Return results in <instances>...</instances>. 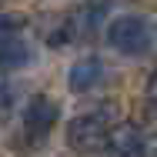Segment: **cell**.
<instances>
[{
	"label": "cell",
	"mask_w": 157,
	"mask_h": 157,
	"mask_svg": "<svg viewBox=\"0 0 157 157\" xmlns=\"http://www.w3.org/2000/svg\"><path fill=\"white\" fill-rule=\"evenodd\" d=\"M147 121H151V130L157 137V97H151V104H147Z\"/></svg>",
	"instance_id": "cell-8"
},
{
	"label": "cell",
	"mask_w": 157,
	"mask_h": 157,
	"mask_svg": "<svg viewBox=\"0 0 157 157\" xmlns=\"http://www.w3.org/2000/svg\"><path fill=\"white\" fill-rule=\"evenodd\" d=\"M147 157H157V154H151V151H147Z\"/></svg>",
	"instance_id": "cell-10"
},
{
	"label": "cell",
	"mask_w": 157,
	"mask_h": 157,
	"mask_svg": "<svg viewBox=\"0 0 157 157\" xmlns=\"http://www.w3.org/2000/svg\"><path fill=\"white\" fill-rule=\"evenodd\" d=\"M13 110H17V90L0 77V124H7L13 117Z\"/></svg>",
	"instance_id": "cell-7"
},
{
	"label": "cell",
	"mask_w": 157,
	"mask_h": 157,
	"mask_svg": "<svg viewBox=\"0 0 157 157\" xmlns=\"http://www.w3.org/2000/svg\"><path fill=\"white\" fill-rule=\"evenodd\" d=\"M60 121V104L54 100V97L47 94H33L27 104H24V134H27V140H44L54 124Z\"/></svg>",
	"instance_id": "cell-3"
},
{
	"label": "cell",
	"mask_w": 157,
	"mask_h": 157,
	"mask_svg": "<svg viewBox=\"0 0 157 157\" xmlns=\"http://www.w3.org/2000/svg\"><path fill=\"white\" fill-rule=\"evenodd\" d=\"M104 80V63L97 60V57H84V60H74L70 63V70H67V87L74 90V94H84V90H90Z\"/></svg>",
	"instance_id": "cell-6"
},
{
	"label": "cell",
	"mask_w": 157,
	"mask_h": 157,
	"mask_svg": "<svg viewBox=\"0 0 157 157\" xmlns=\"http://www.w3.org/2000/svg\"><path fill=\"white\" fill-rule=\"evenodd\" d=\"M151 97H157V70H154V80H151Z\"/></svg>",
	"instance_id": "cell-9"
},
{
	"label": "cell",
	"mask_w": 157,
	"mask_h": 157,
	"mask_svg": "<svg viewBox=\"0 0 157 157\" xmlns=\"http://www.w3.org/2000/svg\"><path fill=\"white\" fill-rule=\"evenodd\" d=\"M20 27H24V20H17V17L0 20V67H7V70L30 60V50L20 40Z\"/></svg>",
	"instance_id": "cell-4"
},
{
	"label": "cell",
	"mask_w": 157,
	"mask_h": 157,
	"mask_svg": "<svg viewBox=\"0 0 157 157\" xmlns=\"http://www.w3.org/2000/svg\"><path fill=\"white\" fill-rule=\"evenodd\" d=\"M107 44L124 57H144L154 47V24L144 13H124L107 24Z\"/></svg>",
	"instance_id": "cell-1"
},
{
	"label": "cell",
	"mask_w": 157,
	"mask_h": 157,
	"mask_svg": "<svg viewBox=\"0 0 157 157\" xmlns=\"http://www.w3.org/2000/svg\"><path fill=\"white\" fill-rule=\"evenodd\" d=\"M104 151H107V157H147V144L134 124H114Z\"/></svg>",
	"instance_id": "cell-5"
},
{
	"label": "cell",
	"mask_w": 157,
	"mask_h": 157,
	"mask_svg": "<svg viewBox=\"0 0 157 157\" xmlns=\"http://www.w3.org/2000/svg\"><path fill=\"white\" fill-rule=\"evenodd\" d=\"M110 130H114V110L110 107L90 110V114H80L67 124V144L77 154H94L107 144Z\"/></svg>",
	"instance_id": "cell-2"
}]
</instances>
